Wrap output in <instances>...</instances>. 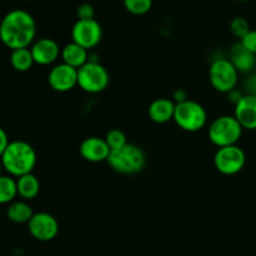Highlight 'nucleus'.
Instances as JSON below:
<instances>
[{
	"label": "nucleus",
	"instance_id": "1",
	"mask_svg": "<svg viewBox=\"0 0 256 256\" xmlns=\"http://www.w3.org/2000/svg\"><path fill=\"white\" fill-rule=\"evenodd\" d=\"M36 36V22L29 12L10 10L0 22V42L12 50L30 48Z\"/></svg>",
	"mask_w": 256,
	"mask_h": 256
},
{
	"label": "nucleus",
	"instance_id": "2",
	"mask_svg": "<svg viewBox=\"0 0 256 256\" xmlns=\"http://www.w3.org/2000/svg\"><path fill=\"white\" fill-rule=\"evenodd\" d=\"M0 159L10 176L20 178L32 172L36 165V152L29 142L15 140L9 142Z\"/></svg>",
	"mask_w": 256,
	"mask_h": 256
},
{
	"label": "nucleus",
	"instance_id": "3",
	"mask_svg": "<svg viewBox=\"0 0 256 256\" xmlns=\"http://www.w3.org/2000/svg\"><path fill=\"white\" fill-rule=\"evenodd\" d=\"M108 164L115 172L122 175H135L142 172L146 165V156L142 148L128 142L120 149L112 150Z\"/></svg>",
	"mask_w": 256,
	"mask_h": 256
},
{
	"label": "nucleus",
	"instance_id": "4",
	"mask_svg": "<svg viewBox=\"0 0 256 256\" xmlns=\"http://www.w3.org/2000/svg\"><path fill=\"white\" fill-rule=\"evenodd\" d=\"M242 126L234 115H222L212 122L208 135L215 146L225 148L236 145L242 135Z\"/></svg>",
	"mask_w": 256,
	"mask_h": 256
},
{
	"label": "nucleus",
	"instance_id": "5",
	"mask_svg": "<svg viewBox=\"0 0 256 256\" xmlns=\"http://www.w3.org/2000/svg\"><path fill=\"white\" fill-rule=\"evenodd\" d=\"M172 120L184 132H195L202 130L206 125L208 112L202 104L189 99L175 105Z\"/></svg>",
	"mask_w": 256,
	"mask_h": 256
},
{
	"label": "nucleus",
	"instance_id": "6",
	"mask_svg": "<svg viewBox=\"0 0 256 256\" xmlns=\"http://www.w3.org/2000/svg\"><path fill=\"white\" fill-rule=\"evenodd\" d=\"M109 72L99 62H88L78 69V86L89 94H99L109 86Z\"/></svg>",
	"mask_w": 256,
	"mask_h": 256
},
{
	"label": "nucleus",
	"instance_id": "7",
	"mask_svg": "<svg viewBox=\"0 0 256 256\" xmlns=\"http://www.w3.org/2000/svg\"><path fill=\"white\" fill-rule=\"evenodd\" d=\"M209 82L216 92L229 94L236 89L239 82V72L230 59H216L209 68Z\"/></svg>",
	"mask_w": 256,
	"mask_h": 256
},
{
	"label": "nucleus",
	"instance_id": "8",
	"mask_svg": "<svg viewBox=\"0 0 256 256\" xmlns=\"http://www.w3.org/2000/svg\"><path fill=\"white\" fill-rule=\"evenodd\" d=\"M246 162V155L244 150L238 145L219 148L214 155L215 169L222 175H236L244 169Z\"/></svg>",
	"mask_w": 256,
	"mask_h": 256
},
{
	"label": "nucleus",
	"instance_id": "9",
	"mask_svg": "<svg viewBox=\"0 0 256 256\" xmlns=\"http://www.w3.org/2000/svg\"><path fill=\"white\" fill-rule=\"evenodd\" d=\"M72 42L86 50L94 49L102 39V25L95 19L76 20L72 29Z\"/></svg>",
	"mask_w": 256,
	"mask_h": 256
},
{
	"label": "nucleus",
	"instance_id": "10",
	"mask_svg": "<svg viewBox=\"0 0 256 256\" xmlns=\"http://www.w3.org/2000/svg\"><path fill=\"white\" fill-rule=\"evenodd\" d=\"M28 230L39 242H52L59 234V222L49 212H35L28 222Z\"/></svg>",
	"mask_w": 256,
	"mask_h": 256
},
{
	"label": "nucleus",
	"instance_id": "11",
	"mask_svg": "<svg viewBox=\"0 0 256 256\" xmlns=\"http://www.w3.org/2000/svg\"><path fill=\"white\" fill-rule=\"evenodd\" d=\"M49 86L56 92H68L78 85V69L60 62L50 69L48 75Z\"/></svg>",
	"mask_w": 256,
	"mask_h": 256
},
{
	"label": "nucleus",
	"instance_id": "12",
	"mask_svg": "<svg viewBox=\"0 0 256 256\" xmlns=\"http://www.w3.org/2000/svg\"><path fill=\"white\" fill-rule=\"evenodd\" d=\"M30 50H32L35 64L42 65V66L54 64L62 55L59 44L50 38H42V39L35 40L30 46Z\"/></svg>",
	"mask_w": 256,
	"mask_h": 256
},
{
	"label": "nucleus",
	"instance_id": "13",
	"mask_svg": "<svg viewBox=\"0 0 256 256\" xmlns=\"http://www.w3.org/2000/svg\"><path fill=\"white\" fill-rule=\"evenodd\" d=\"M79 152L84 160L89 162H106L112 149L109 148L105 138L89 136L80 144Z\"/></svg>",
	"mask_w": 256,
	"mask_h": 256
},
{
	"label": "nucleus",
	"instance_id": "14",
	"mask_svg": "<svg viewBox=\"0 0 256 256\" xmlns=\"http://www.w3.org/2000/svg\"><path fill=\"white\" fill-rule=\"evenodd\" d=\"M234 116L242 129L256 130V95L246 94L235 104Z\"/></svg>",
	"mask_w": 256,
	"mask_h": 256
},
{
	"label": "nucleus",
	"instance_id": "15",
	"mask_svg": "<svg viewBox=\"0 0 256 256\" xmlns=\"http://www.w3.org/2000/svg\"><path fill=\"white\" fill-rule=\"evenodd\" d=\"M175 105L176 104L172 100L166 99V98H159L149 105L148 114H149L152 122H156V124H166L170 120L174 119Z\"/></svg>",
	"mask_w": 256,
	"mask_h": 256
},
{
	"label": "nucleus",
	"instance_id": "16",
	"mask_svg": "<svg viewBox=\"0 0 256 256\" xmlns=\"http://www.w3.org/2000/svg\"><path fill=\"white\" fill-rule=\"evenodd\" d=\"M60 56H62V62L75 68V69H80L89 62L90 54L89 50L80 46L76 42H72L62 48Z\"/></svg>",
	"mask_w": 256,
	"mask_h": 256
},
{
	"label": "nucleus",
	"instance_id": "17",
	"mask_svg": "<svg viewBox=\"0 0 256 256\" xmlns=\"http://www.w3.org/2000/svg\"><path fill=\"white\" fill-rule=\"evenodd\" d=\"M18 195L25 202L35 199L40 192V182L32 172L16 178Z\"/></svg>",
	"mask_w": 256,
	"mask_h": 256
},
{
	"label": "nucleus",
	"instance_id": "18",
	"mask_svg": "<svg viewBox=\"0 0 256 256\" xmlns=\"http://www.w3.org/2000/svg\"><path fill=\"white\" fill-rule=\"evenodd\" d=\"M35 212L25 200H16L9 204L6 209L8 219L15 224H28Z\"/></svg>",
	"mask_w": 256,
	"mask_h": 256
},
{
	"label": "nucleus",
	"instance_id": "19",
	"mask_svg": "<svg viewBox=\"0 0 256 256\" xmlns=\"http://www.w3.org/2000/svg\"><path fill=\"white\" fill-rule=\"evenodd\" d=\"M230 62L234 64L239 72H248L254 69L255 66V55L248 52L242 44L236 45L232 52V59Z\"/></svg>",
	"mask_w": 256,
	"mask_h": 256
},
{
	"label": "nucleus",
	"instance_id": "20",
	"mask_svg": "<svg viewBox=\"0 0 256 256\" xmlns=\"http://www.w3.org/2000/svg\"><path fill=\"white\" fill-rule=\"evenodd\" d=\"M10 64H12V69H15L19 72H29L32 68V65L35 64L30 48L12 50V54H10Z\"/></svg>",
	"mask_w": 256,
	"mask_h": 256
},
{
	"label": "nucleus",
	"instance_id": "21",
	"mask_svg": "<svg viewBox=\"0 0 256 256\" xmlns=\"http://www.w3.org/2000/svg\"><path fill=\"white\" fill-rule=\"evenodd\" d=\"M18 196L16 180L12 176L2 175L0 176V205L12 204Z\"/></svg>",
	"mask_w": 256,
	"mask_h": 256
},
{
	"label": "nucleus",
	"instance_id": "22",
	"mask_svg": "<svg viewBox=\"0 0 256 256\" xmlns=\"http://www.w3.org/2000/svg\"><path fill=\"white\" fill-rule=\"evenodd\" d=\"M125 10L132 15H145L152 10V0H122Z\"/></svg>",
	"mask_w": 256,
	"mask_h": 256
},
{
	"label": "nucleus",
	"instance_id": "23",
	"mask_svg": "<svg viewBox=\"0 0 256 256\" xmlns=\"http://www.w3.org/2000/svg\"><path fill=\"white\" fill-rule=\"evenodd\" d=\"M105 142H108L109 148L112 150L120 149V148L125 146L128 144L126 135L124 132H122L120 129H112L105 136Z\"/></svg>",
	"mask_w": 256,
	"mask_h": 256
},
{
	"label": "nucleus",
	"instance_id": "24",
	"mask_svg": "<svg viewBox=\"0 0 256 256\" xmlns=\"http://www.w3.org/2000/svg\"><path fill=\"white\" fill-rule=\"evenodd\" d=\"M250 30L252 29H250L249 22H248L245 18H234V19L232 20V22H230V32H232V34L234 35L235 38H238V39L240 40H242V38L246 36V34Z\"/></svg>",
	"mask_w": 256,
	"mask_h": 256
},
{
	"label": "nucleus",
	"instance_id": "25",
	"mask_svg": "<svg viewBox=\"0 0 256 256\" xmlns=\"http://www.w3.org/2000/svg\"><path fill=\"white\" fill-rule=\"evenodd\" d=\"M78 20H92L95 16V9L89 2H82L76 9Z\"/></svg>",
	"mask_w": 256,
	"mask_h": 256
},
{
	"label": "nucleus",
	"instance_id": "26",
	"mask_svg": "<svg viewBox=\"0 0 256 256\" xmlns=\"http://www.w3.org/2000/svg\"><path fill=\"white\" fill-rule=\"evenodd\" d=\"M240 44H242L248 52L256 55V29L250 30L246 34V36L242 38V39L240 40Z\"/></svg>",
	"mask_w": 256,
	"mask_h": 256
},
{
	"label": "nucleus",
	"instance_id": "27",
	"mask_svg": "<svg viewBox=\"0 0 256 256\" xmlns=\"http://www.w3.org/2000/svg\"><path fill=\"white\" fill-rule=\"evenodd\" d=\"M186 100H189V98H188V92L184 89L175 90L174 94H172V102L175 104H180V102H184Z\"/></svg>",
	"mask_w": 256,
	"mask_h": 256
},
{
	"label": "nucleus",
	"instance_id": "28",
	"mask_svg": "<svg viewBox=\"0 0 256 256\" xmlns=\"http://www.w3.org/2000/svg\"><path fill=\"white\" fill-rule=\"evenodd\" d=\"M9 142H9V138H8L6 132L0 126V158H2V155L4 154L5 149L8 148Z\"/></svg>",
	"mask_w": 256,
	"mask_h": 256
},
{
	"label": "nucleus",
	"instance_id": "29",
	"mask_svg": "<svg viewBox=\"0 0 256 256\" xmlns=\"http://www.w3.org/2000/svg\"><path fill=\"white\" fill-rule=\"evenodd\" d=\"M229 98H230V100H232V102H234V104H238V102H239V100L242 99V96H244V95L242 94V92H239V90L238 89H234V90H232V92H229Z\"/></svg>",
	"mask_w": 256,
	"mask_h": 256
},
{
	"label": "nucleus",
	"instance_id": "30",
	"mask_svg": "<svg viewBox=\"0 0 256 256\" xmlns=\"http://www.w3.org/2000/svg\"><path fill=\"white\" fill-rule=\"evenodd\" d=\"M2 170H4V166H2V159H0V176H2Z\"/></svg>",
	"mask_w": 256,
	"mask_h": 256
},
{
	"label": "nucleus",
	"instance_id": "31",
	"mask_svg": "<svg viewBox=\"0 0 256 256\" xmlns=\"http://www.w3.org/2000/svg\"><path fill=\"white\" fill-rule=\"evenodd\" d=\"M18 2H30V0H18Z\"/></svg>",
	"mask_w": 256,
	"mask_h": 256
},
{
	"label": "nucleus",
	"instance_id": "32",
	"mask_svg": "<svg viewBox=\"0 0 256 256\" xmlns=\"http://www.w3.org/2000/svg\"><path fill=\"white\" fill-rule=\"evenodd\" d=\"M236 2H249V0H236Z\"/></svg>",
	"mask_w": 256,
	"mask_h": 256
},
{
	"label": "nucleus",
	"instance_id": "33",
	"mask_svg": "<svg viewBox=\"0 0 256 256\" xmlns=\"http://www.w3.org/2000/svg\"><path fill=\"white\" fill-rule=\"evenodd\" d=\"M255 256H256V255H255Z\"/></svg>",
	"mask_w": 256,
	"mask_h": 256
}]
</instances>
